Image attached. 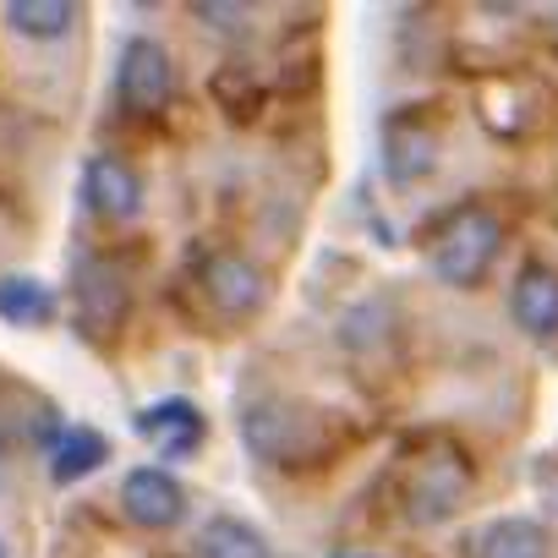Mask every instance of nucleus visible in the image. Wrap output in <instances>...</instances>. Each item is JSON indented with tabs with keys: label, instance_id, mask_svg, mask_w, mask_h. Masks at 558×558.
<instances>
[{
	"label": "nucleus",
	"instance_id": "1",
	"mask_svg": "<svg viewBox=\"0 0 558 558\" xmlns=\"http://www.w3.org/2000/svg\"><path fill=\"white\" fill-rule=\"evenodd\" d=\"M241 438L268 465H296L324 449V416L291 400H257L241 411Z\"/></svg>",
	"mask_w": 558,
	"mask_h": 558
},
{
	"label": "nucleus",
	"instance_id": "2",
	"mask_svg": "<svg viewBox=\"0 0 558 558\" xmlns=\"http://www.w3.org/2000/svg\"><path fill=\"white\" fill-rule=\"evenodd\" d=\"M498 241H504V225H498L493 208H460L438 230L427 263H433V274L444 279V286H471V279H482L487 263L498 257Z\"/></svg>",
	"mask_w": 558,
	"mask_h": 558
},
{
	"label": "nucleus",
	"instance_id": "3",
	"mask_svg": "<svg viewBox=\"0 0 558 558\" xmlns=\"http://www.w3.org/2000/svg\"><path fill=\"white\" fill-rule=\"evenodd\" d=\"M465 493H471V465L454 449H433L416 465V476L405 482V520L411 525H438L465 504Z\"/></svg>",
	"mask_w": 558,
	"mask_h": 558
},
{
	"label": "nucleus",
	"instance_id": "4",
	"mask_svg": "<svg viewBox=\"0 0 558 558\" xmlns=\"http://www.w3.org/2000/svg\"><path fill=\"white\" fill-rule=\"evenodd\" d=\"M116 83L132 110H165V99L175 94V61L159 39H126Z\"/></svg>",
	"mask_w": 558,
	"mask_h": 558
},
{
	"label": "nucleus",
	"instance_id": "5",
	"mask_svg": "<svg viewBox=\"0 0 558 558\" xmlns=\"http://www.w3.org/2000/svg\"><path fill=\"white\" fill-rule=\"evenodd\" d=\"M203 291H208V302H214L225 318H246V313H257V307L268 302V279H263V268H257L252 257H241V252H214V257L203 263Z\"/></svg>",
	"mask_w": 558,
	"mask_h": 558
},
{
	"label": "nucleus",
	"instance_id": "6",
	"mask_svg": "<svg viewBox=\"0 0 558 558\" xmlns=\"http://www.w3.org/2000/svg\"><path fill=\"white\" fill-rule=\"evenodd\" d=\"M121 509H126L137 525L165 531V525H175V520L186 514V493H181V482H175L165 465H132V471L121 476Z\"/></svg>",
	"mask_w": 558,
	"mask_h": 558
},
{
	"label": "nucleus",
	"instance_id": "7",
	"mask_svg": "<svg viewBox=\"0 0 558 558\" xmlns=\"http://www.w3.org/2000/svg\"><path fill=\"white\" fill-rule=\"evenodd\" d=\"M83 197H88V208L105 214V219H132V214L143 208V181H137V170H132L126 159L99 154V159H88Z\"/></svg>",
	"mask_w": 558,
	"mask_h": 558
},
{
	"label": "nucleus",
	"instance_id": "8",
	"mask_svg": "<svg viewBox=\"0 0 558 558\" xmlns=\"http://www.w3.org/2000/svg\"><path fill=\"white\" fill-rule=\"evenodd\" d=\"M509 313H514V324L531 340H553L558 335V274L542 268V263H531L514 279V291H509Z\"/></svg>",
	"mask_w": 558,
	"mask_h": 558
},
{
	"label": "nucleus",
	"instance_id": "9",
	"mask_svg": "<svg viewBox=\"0 0 558 558\" xmlns=\"http://www.w3.org/2000/svg\"><path fill=\"white\" fill-rule=\"evenodd\" d=\"M433 159H438V143H433L427 126H416L405 116L389 121V132H384V170H389L395 186H416L433 170Z\"/></svg>",
	"mask_w": 558,
	"mask_h": 558
},
{
	"label": "nucleus",
	"instance_id": "10",
	"mask_svg": "<svg viewBox=\"0 0 558 558\" xmlns=\"http://www.w3.org/2000/svg\"><path fill=\"white\" fill-rule=\"evenodd\" d=\"M465 558H553V542L536 520H493L465 542Z\"/></svg>",
	"mask_w": 558,
	"mask_h": 558
},
{
	"label": "nucleus",
	"instance_id": "11",
	"mask_svg": "<svg viewBox=\"0 0 558 558\" xmlns=\"http://www.w3.org/2000/svg\"><path fill=\"white\" fill-rule=\"evenodd\" d=\"M192 558H274V547H268V536H263L257 525L219 514V520H208V525L197 531Z\"/></svg>",
	"mask_w": 558,
	"mask_h": 558
},
{
	"label": "nucleus",
	"instance_id": "12",
	"mask_svg": "<svg viewBox=\"0 0 558 558\" xmlns=\"http://www.w3.org/2000/svg\"><path fill=\"white\" fill-rule=\"evenodd\" d=\"M143 433H154L165 454H192L203 444V416L186 400H159L154 411H143Z\"/></svg>",
	"mask_w": 558,
	"mask_h": 558
},
{
	"label": "nucleus",
	"instance_id": "13",
	"mask_svg": "<svg viewBox=\"0 0 558 558\" xmlns=\"http://www.w3.org/2000/svg\"><path fill=\"white\" fill-rule=\"evenodd\" d=\"M50 313H56V296L34 274H0V318L7 324L39 329V324H50Z\"/></svg>",
	"mask_w": 558,
	"mask_h": 558
},
{
	"label": "nucleus",
	"instance_id": "14",
	"mask_svg": "<svg viewBox=\"0 0 558 558\" xmlns=\"http://www.w3.org/2000/svg\"><path fill=\"white\" fill-rule=\"evenodd\" d=\"M72 23H77V7H66V0H12L7 7V28L17 34V39H61V34H72Z\"/></svg>",
	"mask_w": 558,
	"mask_h": 558
},
{
	"label": "nucleus",
	"instance_id": "15",
	"mask_svg": "<svg viewBox=\"0 0 558 558\" xmlns=\"http://www.w3.org/2000/svg\"><path fill=\"white\" fill-rule=\"evenodd\" d=\"M50 449H56V454H50V476H56V482H83V476L99 471L105 454H110L105 433H94V427H72V433H61V444H50Z\"/></svg>",
	"mask_w": 558,
	"mask_h": 558
},
{
	"label": "nucleus",
	"instance_id": "16",
	"mask_svg": "<svg viewBox=\"0 0 558 558\" xmlns=\"http://www.w3.org/2000/svg\"><path fill=\"white\" fill-rule=\"evenodd\" d=\"M83 307L94 313V318H116L121 307H126V286L99 263V268H83Z\"/></svg>",
	"mask_w": 558,
	"mask_h": 558
},
{
	"label": "nucleus",
	"instance_id": "17",
	"mask_svg": "<svg viewBox=\"0 0 558 558\" xmlns=\"http://www.w3.org/2000/svg\"><path fill=\"white\" fill-rule=\"evenodd\" d=\"M197 23H208V28H246L252 12L246 7H197Z\"/></svg>",
	"mask_w": 558,
	"mask_h": 558
},
{
	"label": "nucleus",
	"instance_id": "18",
	"mask_svg": "<svg viewBox=\"0 0 558 558\" xmlns=\"http://www.w3.org/2000/svg\"><path fill=\"white\" fill-rule=\"evenodd\" d=\"M0 493H7V454H0Z\"/></svg>",
	"mask_w": 558,
	"mask_h": 558
},
{
	"label": "nucleus",
	"instance_id": "19",
	"mask_svg": "<svg viewBox=\"0 0 558 558\" xmlns=\"http://www.w3.org/2000/svg\"><path fill=\"white\" fill-rule=\"evenodd\" d=\"M0 558H12V553H7V542H0Z\"/></svg>",
	"mask_w": 558,
	"mask_h": 558
}]
</instances>
